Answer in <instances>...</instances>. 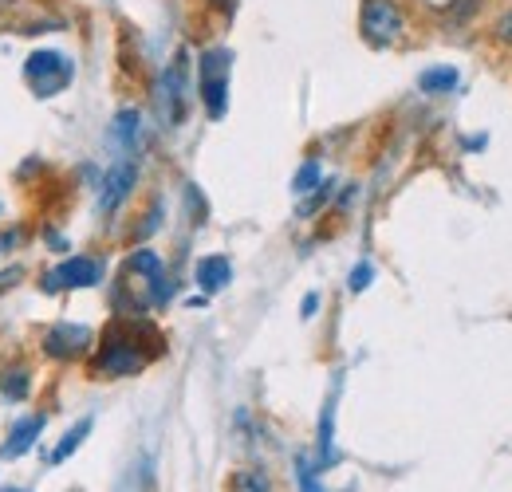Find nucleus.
Masks as SVG:
<instances>
[{
  "mask_svg": "<svg viewBox=\"0 0 512 492\" xmlns=\"http://www.w3.org/2000/svg\"><path fill=\"white\" fill-rule=\"evenodd\" d=\"M296 481H300V492H323L320 481H316V473H312V465H308L304 457L296 461Z\"/></svg>",
  "mask_w": 512,
  "mask_h": 492,
  "instance_id": "18",
  "label": "nucleus"
},
{
  "mask_svg": "<svg viewBox=\"0 0 512 492\" xmlns=\"http://www.w3.org/2000/svg\"><path fill=\"white\" fill-rule=\"evenodd\" d=\"M134 182H138V162H134V158H123L119 166H111V174H107V182H103V193H99V209H103V213L119 209V205L127 201V193L134 189Z\"/></svg>",
  "mask_w": 512,
  "mask_h": 492,
  "instance_id": "9",
  "label": "nucleus"
},
{
  "mask_svg": "<svg viewBox=\"0 0 512 492\" xmlns=\"http://www.w3.org/2000/svg\"><path fill=\"white\" fill-rule=\"evenodd\" d=\"M87 433H91V418H83L75 430H67V437L60 441V449L52 453V461H67V457H71V453L83 445V437H87Z\"/></svg>",
  "mask_w": 512,
  "mask_h": 492,
  "instance_id": "16",
  "label": "nucleus"
},
{
  "mask_svg": "<svg viewBox=\"0 0 512 492\" xmlns=\"http://www.w3.org/2000/svg\"><path fill=\"white\" fill-rule=\"evenodd\" d=\"M493 36H497L501 44H512V8L497 16V24H493Z\"/></svg>",
  "mask_w": 512,
  "mask_h": 492,
  "instance_id": "20",
  "label": "nucleus"
},
{
  "mask_svg": "<svg viewBox=\"0 0 512 492\" xmlns=\"http://www.w3.org/2000/svg\"><path fill=\"white\" fill-rule=\"evenodd\" d=\"M371 276H375V268H371V264L363 260V264H359V268L351 272V292H363V288L371 284Z\"/></svg>",
  "mask_w": 512,
  "mask_h": 492,
  "instance_id": "19",
  "label": "nucleus"
},
{
  "mask_svg": "<svg viewBox=\"0 0 512 492\" xmlns=\"http://www.w3.org/2000/svg\"><path fill=\"white\" fill-rule=\"evenodd\" d=\"M320 308V296H316V292H312V296H308V300H304V315H312V311Z\"/></svg>",
  "mask_w": 512,
  "mask_h": 492,
  "instance_id": "23",
  "label": "nucleus"
},
{
  "mask_svg": "<svg viewBox=\"0 0 512 492\" xmlns=\"http://www.w3.org/2000/svg\"><path fill=\"white\" fill-rule=\"evenodd\" d=\"M166 300H170V288H166V276H162V260H158V252H150V248L130 252V260L123 264L119 292H115L119 311H127V315H142L146 308H162Z\"/></svg>",
  "mask_w": 512,
  "mask_h": 492,
  "instance_id": "2",
  "label": "nucleus"
},
{
  "mask_svg": "<svg viewBox=\"0 0 512 492\" xmlns=\"http://www.w3.org/2000/svg\"><path fill=\"white\" fill-rule=\"evenodd\" d=\"M91 351V331L83 323H56L44 331V355L56 363H71L83 359Z\"/></svg>",
  "mask_w": 512,
  "mask_h": 492,
  "instance_id": "8",
  "label": "nucleus"
},
{
  "mask_svg": "<svg viewBox=\"0 0 512 492\" xmlns=\"http://www.w3.org/2000/svg\"><path fill=\"white\" fill-rule=\"evenodd\" d=\"M229 63L233 56L225 48H209L201 52V63H197V87H201V103L213 119L225 115V103H229Z\"/></svg>",
  "mask_w": 512,
  "mask_h": 492,
  "instance_id": "3",
  "label": "nucleus"
},
{
  "mask_svg": "<svg viewBox=\"0 0 512 492\" xmlns=\"http://www.w3.org/2000/svg\"><path fill=\"white\" fill-rule=\"evenodd\" d=\"M138 134H142V115H138V111H119L115 123H111V138H115L123 150H134V146H138Z\"/></svg>",
  "mask_w": 512,
  "mask_h": 492,
  "instance_id": "13",
  "label": "nucleus"
},
{
  "mask_svg": "<svg viewBox=\"0 0 512 492\" xmlns=\"http://www.w3.org/2000/svg\"><path fill=\"white\" fill-rule=\"evenodd\" d=\"M158 107H162V119L170 126H178L186 119V52H178L174 63L162 71V79H158Z\"/></svg>",
  "mask_w": 512,
  "mask_h": 492,
  "instance_id": "7",
  "label": "nucleus"
},
{
  "mask_svg": "<svg viewBox=\"0 0 512 492\" xmlns=\"http://www.w3.org/2000/svg\"><path fill=\"white\" fill-rule=\"evenodd\" d=\"M71 75H75V67H71L67 56H60V52H32L28 63H24V83H28L40 99L60 95L67 83H71Z\"/></svg>",
  "mask_w": 512,
  "mask_h": 492,
  "instance_id": "5",
  "label": "nucleus"
},
{
  "mask_svg": "<svg viewBox=\"0 0 512 492\" xmlns=\"http://www.w3.org/2000/svg\"><path fill=\"white\" fill-rule=\"evenodd\" d=\"M20 241H24V233H4V237H0V252H4V248H16Z\"/></svg>",
  "mask_w": 512,
  "mask_h": 492,
  "instance_id": "22",
  "label": "nucleus"
},
{
  "mask_svg": "<svg viewBox=\"0 0 512 492\" xmlns=\"http://www.w3.org/2000/svg\"><path fill=\"white\" fill-rule=\"evenodd\" d=\"M32 390V370L28 367H8L0 370V394L12 398V402H24Z\"/></svg>",
  "mask_w": 512,
  "mask_h": 492,
  "instance_id": "12",
  "label": "nucleus"
},
{
  "mask_svg": "<svg viewBox=\"0 0 512 492\" xmlns=\"http://www.w3.org/2000/svg\"><path fill=\"white\" fill-rule=\"evenodd\" d=\"M229 280H233V264L225 256H205L197 264V288L201 292H221Z\"/></svg>",
  "mask_w": 512,
  "mask_h": 492,
  "instance_id": "11",
  "label": "nucleus"
},
{
  "mask_svg": "<svg viewBox=\"0 0 512 492\" xmlns=\"http://www.w3.org/2000/svg\"><path fill=\"white\" fill-rule=\"evenodd\" d=\"M359 32L371 48H390L402 40L406 32V12L394 4V0H363V12H359Z\"/></svg>",
  "mask_w": 512,
  "mask_h": 492,
  "instance_id": "4",
  "label": "nucleus"
},
{
  "mask_svg": "<svg viewBox=\"0 0 512 492\" xmlns=\"http://www.w3.org/2000/svg\"><path fill=\"white\" fill-rule=\"evenodd\" d=\"M16 280H24V268H4V272H0V292L16 288Z\"/></svg>",
  "mask_w": 512,
  "mask_h": 492,
  "instance_id": "21",
  "label": "nucleus"
},
{
  "mask_svg": "<svg viewBox=\"0 0 512 492\" xmlns=\"http://www.w3.org/2000/svg\"><path fill=\"white\" fill-rule=\"evenodd\" d=\"M457 83H461V75H457L453 67H430V71L418 75V87H422L426 95H449Z\"/></svg>",
  "mask_w": 512,
  "mask_h": 492,
  "instance_id": "14",
  "label": "nucleus"
},
{
  "mask_svg": "<svg viewBox=\"0 0 512 492\" xmlns=\"http://www.w3.org/2000/svg\"><path fill=\"white\" fill-rule=\"evenodd\" d=\"M229 492H272V485H268V477L260 469H241V473H233Z\"/></svg>",
  "mask_w": 512,
  "mask_h": 492,
  "instance_id": "15",
  "label": "nucleus"
},
{
  "mask_svg": "<svg viewBox=\"0 0 512 492\" xmlns=\"http://www.w3.org/2000/svg\"><path fill=\"white\" fill-rule=\"evenodd\" d=\"M296 193H312V189H320V166L316 162H304L300 166V174H296V182H292Z\"/></svg>",
  "mask_w": 512,
  "mask_h": 492,
  "instance_id": "17",
  "label": "nucleus"
},
{
  "mask_svg": "<svg viewBox=\"0 0 512 492\" xmlns=\"http://www.w3.org/2000/svg\"><path fill=\"white\" fill-rule=\"evenodd\" d=\"M103 280V264L95 256H67L64 264H56L52 272L40 276L44 292H67V288H91Z\"/></svg>",
  "mask_w": 512,
  "mask_h": 492,
  "instance_id": "6",
  "label": "nucleus"
},
{
  "mask_svg": "<svg viewBox=\"0 0 512 492\" xmlns=\"http://www.w3.org/2000/svg\"><path fill=\"white\" fill-rule=\"evenodd\" d=\"M209 4L221 8V12H233V8H237V0H209Z\"/></svg>",
  "mask_w": 512,
  "mask_h": 492,
  "instance_id": "24",
  "label": "nucleus"
},
{
  "mask_svg": "<svg viewBox=\"0 0 512 492\" xmlns=\"http://www.w3.org/2000/svg\"><path fill=\"white\" fill-rule=\"evenodd\" d=\"M40 430H44V418H24V422H16L12 433H8V441H4V449H0V457H4V461L24 457V453L36 445Z\"/></svg>",
  "mask_w": 512,
  "mask_h": 492,
  "instance_id": "10",
  "label": "nucleus"
},
{
  "mask_svg": "<svg viewBox=\"0 0 512 492\" xmlns=\"http://www.w3.org/2000/svg\"><path fill=\"white\" fill-rule=\"evenodd\" d=\"M146 343H158V331L150 323H138V315H130L123 323H115L107 335H103V347L95 351V363L91 370L99 378H130L138 370H146V363L154 359V351H146Z\"/></svg>",
  "mask_w": 512,
  "mask_h": 492,
  "instance_id": "1",
  "label": "nucleus"
}]
</instances>
